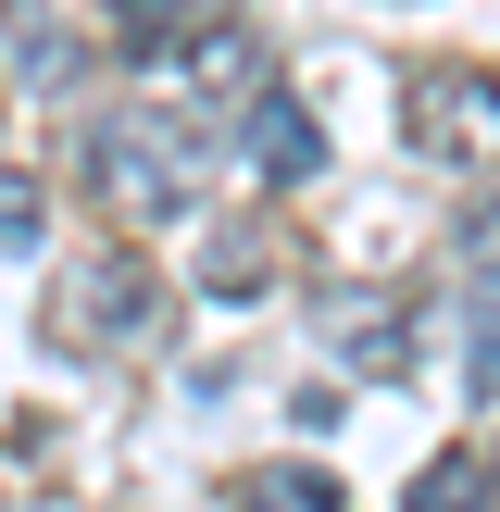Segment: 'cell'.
Returning a JSON list of instances; mask_svg holds the SVG:
<instances>
[{"instance_id": "cell-1", "label": "cell", "mask_w": 500, "mask_h": 512, "mask_svg": "<svg viewBox=\"0 0 500 512\" xmlns=\"http://www.w3.org/2000/svg\"><path fill=\"white\" fill-rule=\"evenodd\" d=\"M88 175H100V200H113V225H175L200 200V125L125 113V125L88 138Z\"/></svg>"}, {"instance_id": "cell-2", "label": "cell", "mask_w": 500, "mask_h": 512, "mask_svg": "<svg viewBox=\"0 0 500 512\" xmlns=\"http://www.w3.org/2000/svg\"><path fill=\"white\" fill-rule=\"evenodd\" d=\"M63 313H75V338H88V350H125V338L163 325V275H150L138 250H113V263H88V275L63 288Z\"/></svg>"}, {"instance_id": "cell-3", "label": "cell", "mask_w": 500, "mask_h": 512, "mask_svg": "<svg viewBox=\"0 0 500 512\" xmlns=\"http://www.w3.org/2000/svg\"><path fill=\"white\" fill-rule=\"evenodd\" d=\"M413 113H425V150L438 163H500V88L488 75H425Z\"/></svg>"}, {"instance_id": "cell-4", "label": "cell", "mask_w": 500, "mask_h": 512, "mask_svg": "<svg viewBox=\"0 0 500 512\" xmlns=\"http://www.w3.org/2000/svg\"><path fill=\"white\" fill-rule=\"evenodd\" d=\"M238 150H250V175H275V188L325 175V138H313V113H300V100H250V113H238Z\"/></svg>"}, {"instance_id": "cell-5", "label": "cell", "mask_w": 500, "mask_h": 512, "mask_svg": "<svg viewBox=\"0 0 500 512\" xmlns=\"http://www.w3.org/2000/svg\"><path fill=\"white\" fill-rule=\"evenodd\" d=\"M188 0H113V50L125 63H188Z\"/></svg>"}, {"instance_id": "cell-6", "label": "cell", "mask_w": 500, "mask_h": 512, "mask_svg": "<svg viewBox=\"0 0 500 512\" xmlns=\"http://www.w3.org/2000/svg\"><path fill=\"white\" fill-rule=\"evenodd\" d=\"M238 512H338V488H325L313 463H250V488H238Z\"/></svg>"}, {"instance_id": "cell-7", "label": "cell", "mask_w": 500, "mask_h": 512, "mask_svg": "<svg viewBox=\"0 0 500 512\" xmlns=\"http://www.w3.org/2000/svg\"><path fill=\"white\" fill-rule=\"evenodd\" d=\"M200 288H213V300H250V288H263V238L213 225V238H200Z\"/></svg>"}, {"instance_id": "cell-8", "label": "cell", "mask_w": 500, "mask_h": 512, "mask_svg": "<svg viewBox=\"0 0 500 512\" xmlns=\"http://www.w3.org/2000/svg\"><path fill=\"white\" fill-rule=\"evenodd\" d=\"M338 350H350L363 375H400V363H413V350H400V325L375 313V300H350V313H338Z\"/></svg>"}, {"instance_id": "cell-9", "label": "cell", "mask_w": 500, "mask_h": 512, "mask_svg": "<svg viewBox=\"0 0 500 512\" xmlns=\"http://www.w3.org/2000/svg\"><path fill=\"white\" fill-rule=\"evenodd\" d=\"M413 512H488V475L450 450V463H425V475H413Z\"/></svg>"}, {"instance_id": "cell-10", "label": "cell", "mask_w": 500, "mask_h": 512, "mask_svg": "<svg viewBox=\"0 0 500 512\" xmlns=\"http://www.w3.org/2000/svg\"><path fill=\"white\" fill-rule=\"evenodd\" d=\"M13 75H25V88H63V75H75V38H50V13H38L13 38Z\"/></svg>"}, {"instance_id": "cell-11", "label": "cell", "mask_w": 500, "mask_h": 512, "mask_svg": "<svg viewBox=\"0 0 500 512\" xmlns=\"http://www.w3.org/2000/svg\"><path fill=\"white\" fill-rule=\"evenodd\" d=\"M463 300H500V213L463 225Z\"/></svg>"}, {"instance_id": "cell-12", "label": "cell", "mask_w": 500, "mask_h": 512, "mask_svg": "<svg viewBox=\"0 0 500 512\" xmlns=\"http://www.w3.org/2000/svg\"><path fill=\"white\" fill-rule=\"evenodd\" d=\"M38 238V188H25V175H0V250H25Z\"/></svg>"}]
</instances>
